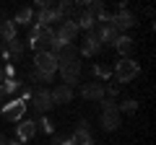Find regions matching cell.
<instances>
[{
	"mask_svg": "<svg viewBox=\"0 0 156 145\" xmlns=\"http://www.w3.org/2000/svg\"><path fill=\"white\" fill-rule=\"evenodd\" d=\"M31 80H42V83H52L55 80V75H47V72H31Z\"/></svg>",
	"mask_w": 156,
	"mask_h": 145,
	"instance_id": "cell-24",
	"label": "cell"
},
{
	"mask_svg": "<svg viewBox=\"0 0 156 145\" xmlns=\"http://www.w3.org/2000/svg\"><path fill=\"white\" fill-rule=\"evenodd\" d=\"M57 70H60V75H62V86H68V88H73V86L78 83V78H81V62L78 60L62 62V65H57Z\"/></svg>",
	"mask_w": 156,
	"mask_h": 145,
	"instance_id": "cell-3",
	"label": "cell"
},
{
	"mask_svg": "<svg viewBox=\"0 0 156 145\" xmlns=\"http://www.w3.org/2000/svg\"><path fill=\"white\" fill-rule=\"evenodd\" d=\"M39 127H42V130H44V132H50V135H55V127H52V122H50V117H47V114H44V117H42V119H39Z\"/></svg>",
	"mask_w": 156,
	"mask_h": 145,
	"instance_id": "cell-23",
	"label": "cell"
},
{
	"mask_svg": "<svg viewBox=\"0 0 156 145\" xmlns=\"http://www.w3.org/2000/svg\"><path fill=\"white\" fill-rule=\"evenodd\" d=\"M99 49H101V44H99V39L94 36V31H86L83 39H81V55L83 57H94Z\"/></svg>",
	"mask_w": 156,
	"mask_h": 145,
	"instance_id": "cell-8",
	"label": "cell"
},
{
	"mask_svg": "<svg viewBox=\"0 0 156 145\" xmlns=\"http://www.w3.org/2000/svg\"><path fill=\"white\" fill-rule=\"evenodd\" d=\"M94 75L96 78H101V80H107L112 75V67H104V65H94Z\"/></svg>",
	"mask_w": 156,
	"mask_h": 145,
	"instance_id": "cell-21",
	"label": "cell"
},
{
	"mask_svg": "<svg viewBox=\"0 0 156 145\" xmlns=\"http://www.w3.org/2000/svg\"><path fill=\"white\" fill-rule=\"evenodd\" d=\"M78 36V23L73 21H60L57 23V31H55V39L62 42V44H73V39Z\"/></svg>",
	"mask_w": 156,
	"mask_h": 145,
	"instance_id": "cell-7",
	"label": "cell"
},
{
	"mask_svg": "<svg viewBox=\"0 0 156 145\" xmlns=\"http://www.w3.org/2000/svg\"><path fill=\"white\" fill-rule=\"evenodd\" d=\"M34 70L37 72H47V75H55L57 72V60L52 52H34Z\"/></svg>",
	"mask_w": 156,
	"mask_h": 145,
	"instance_id": "cell-2",
	"label": "cell"
},
{
	"mask_svg": "<svg viewBox=\"0 0 156 145\" xmlns=\"http://www.w3.org/2000/svg\"><path fill=\"white\" fill-rule=\"evenodd\" d=\"M52 145H73V137H65V135H52Z\"/></svg>",
	"mask_w": 156,
	"mask_h": 145,
	"instance_id": "cell-25",
	"label": "cell"
},
{
	"mask_svg": "<svg viewBox=\"0 0 156 145\" xmlns=\"http://www.w3.org/2000/svg\"><path fill=\"white\" fill-rule=\"evenodd\" d=\"M117 112L120 114H135L138 112V101L128 99V101H122V104H117Z\"/></svg>",
	"mask_w": 156,
	"mask_h": 145,
	"instance_id": "cell-20",
	"label": "cell"
},
{
	"mask_svg": "<svg viewBox=\"0 0 156 145\" xmlns=\"http://www.w3.org/2000/svg\"><path fill=\"white\" fill-rule=\"evenodd\" d=\"M3 101H5V91H3V86H0V106H3Z\"/></svg>",
	"mask_w": 156,
	"mask_h": 145,
	"instance_id": "cell-28",
	"label": "cell"
},
{
	"mask_svg": "<svg viewBox=\"0 0 156 145\" xmlns=\"http://www.w3.org/2000/svg\"><path fill=\"white\" fill-rule=\"evenodd\" d=\"M52 21H60V16H57V11H55V3H47L44 8H39L37 23H39V26H50Z\"/></svg>",
	"mask_w": 156,
	"mask_h": 145,
	"instance_id": "cell-11",
	"label": "cell"
},
{
	"mask_svg": "<svg viewBox=\"0 0 156 145\" xmlns=\"http://www.w3.org/2000/svg\"><path fill=\"white\" fill-rule=\"evenodd\" d=\"M0 47H3V42H0Z\"/></svg>",
	"mask_w": 156,
	"mask_h": 145,
	"instance_id": "cell-29",
	"label": "cell"
},
{
	"mask_svg": "<svg viewBox=\"0 0 156 145\" xmlns=\"http://www.w3.org/2000/svg\"><path fill=\"white\" fill-rule=\"evenodd\" d=\"M112 47H115V49L120 52V55H122V57H128L130 52L135 49V44H133V39H130L128 34H120V36H117V42H115V44H112Z\"/></svg>",
	"mask_w": 156,
	"mask_h": 145,
	"instance_id": "cell-16",
	"label": "cell"
},
{
	"mask_svg": "<svg viewBox=\"0 0 156 145\" xmlns=\"http://www.w3.org/2000/svg\"><path fill=\"white\" fill-rule=\"evenodd\" d=\"M3 75H5V78H16V67H13L11 62H8V65H5V70H3Z\"/></svg>",
	"mask_w": 156,
	"mask_h": 145,
	"instance_id": "cell-26",
	"label": "cell"
},
{
	"mask_svg": "<svg viewBox=\"0 0 156 145\" xmlns=\"http://www.w3.org/2000/svg\"><path fill=\"white\" fill-rule=\"evenodd\" d=\"M78 130H91V124H89V119H81V122H78Z\"/></svg>",
	"mask_w": 156,
	"mask_h": 145,
	"instance_id": "cell-27",
	"label": "cell"
},
{
	"mask_svg": "<svg viewBox=\"0 0 156 145\" xmlns=\"http://www.w3.org/2000/svg\"><path fill=\"white\" fill-rule=\"evenodd\" d=\"M31 21H34V11H31V8H21V11L16 13V18H13L16 26H29Z\"/></svg>",
	"mask_w": 156,
	"mask_h": 145,
	"instance_id": "cell-18",
	"label": "cell"
},
{
	"mask_svg": "<svg viewBox=\"0 0 156 145\" xmlns=\"http://www.w3.org/2000/svg\"><path fill=\"white\" fill-rule=\"evenodd\" d=\"M16 39V23L13 21H8L5 16H0V42H13Z\"/></svg>",
	"mask_w": 156,
	"mask_h": 145,
	"instance_id": "cell-14",
	"label": "cell"
},
{
	"mask_svg": "<svg viewBox=\"0 0 156 145\" xmlns=\"http://www.w3.org/2000/svg\"><path fill=\"white\" fill-rule=\"evenodd\" d=\"M50 96H52V104H70L73 101V88H68V86H55V88L50 91Z\"/></svg>",
	"mask_w": 156,
	"mask_h": 145,
	"instance_id": "cell-12",
	"label": "cell"
},
{
	"mask_svg": "<svg viewBox=\"0 0 156 145\" xmlns=\"http://www.w3.org/2000/svg\"><path fill=\"white\" fill-rule=\"evenodd\" d=\"M23 49H26V47H23V42L18 39V36H16L13 42H8V44H5V52H3V60H5V62H11L13 57L18 60V57L23 55Z\"/></svg>",
	"mask_w": 156,
	"mask_h": 145,
	"instance_id": "cell-13",
	"label": "cell"
},
{
	"mask_svg": "<svg viewBox=\"0 0 156 145\" xmlns=\"http://www.w3.org/2000/svg\"><path fill=\"white\" fill-rule=\"evenodd\" d=\"M23 114H26V104H23L21 99H11L8 104H3V119L5 122H21Z\"/></svg>",
	"mask_w": 156,
	"mask_h": 145,
	"instance_id": "cell-4",
	"label": "cell"
},
{
	"mask_svg": "<svg viewBox=\"0 0 156 145\" xmlns=\"http://www.w3.org/2000/svg\"><path fill=\"white\" fill-rule=\"evenodd\" d=\"M31 106L37 109V114H42V117H44L52 106H55V104H52V96H50V88L34 91V93H31Z\"/></svg>",
	"mask_w": 156,
	"mask_h": 145,
	"instance_id": "cell-6",
	"label": "cell"
},
{
	"mask_svg": "<svg viewBox=\"0 0 156 145\" xmlns=\"http://www.w3.org/2000/svg\"><path fill=\"white\" fill-rule=\"evenodd\" d=\"M112 23H115L117 31H128V29L135 26V13H130L128 8L120 3V5H117V13L112 16Z\"/></svg>",
	"mask_w": 156,
	"mask_h": 145,
	"instance_id": "cell-5",
	"label": "cell"
},
{
	"mask_svg": "<svg viewBox=\"0 0 156 145\" xmlns=\"http://www.w3.org/2000/svg\"><path fill=\"white\" fill-rule=\"evenodd\" d=\"M0 86H3V91H5V96H13V93H18V91L23 88V83H21V80H16V78H5Z\"/></svg>",
	"mask_w": 156,
	"mask_h": 145,
	"instance_id": "cell-19",
	"label": "cell"
},
{
	"mask_svg": "<svg viewBox=\"0 0 156 145\" xmlns=\"http://www.w3.org/2000/svg\"><path fill=\"white\" fill-rule=\"evenodd\" d=\"M99 104H101V112H115V109H117V101L115 99H107V96L99 101Z\"/></svg>",
	"mask_w": 156,
	"mask_h": 145,
	"instance_id": "cell-22",
	"label": "cell"
},
{
	"mask_svg": "<svg viewBox=\"0 0 156 145\" xmlns=\"http://www.w3.org/2000/svg\"><path fill=\"white\" fill-rule=\"evenodd\" d=\"M112 72H115V78H117V86H122V83H130L140 72V65L135 60H130V57H120L115 62V70Z\"/></svg>",
	"mask_w": 156,
	"mask_h": 145,
	"instance_id": "cell-1",
	"label": "cell"
},
{
	"mask_svg": "<svg viewBox=\"0 0 156 145\" xmlns=\"http://www.w3.org/2000/svg\"><path fill=\"white\" fill-rule=\"evenodd\" d=\"M81 96L89 101H101L104 99V86L101 83H83L81 86Z\"/></svg>",
	"mask_w": 156,
	"mask_h": 145,
	"instance_id": "cell-10",
	"label": "cell"
},
{
	"mask_svg": "<svg viewBox=\"0 0 156 145\" xmlns=\"http://www.w3.org/2000/svg\"><path fill=\"white\" fill-rule=\"evenodd\" d=\"M99 124H101V130H107V132H112V130H117L120 127V112H101V119H99Z\"/></svg>",
	"mask_w": 156,
	"mask_h": 145,
	"instance_id": "cell-15",
	"label": "cell"
},
{
	"mask_svg": "<svg viewBox=\"0 0 156 145\" xmlns=\"http://www.w3.org/2000/svg\"><path fill=\"white\" fill-rule=\"evenodd\" d=\"M34 135H37V122H34V119H21V122L16 124V137L21 140V143H29Z\"/></svg>",
	"mask_w": 156,
	"mask_h": 145,
	"instance_id": "cell-9",
	"label": "cell"
},
{
	"mask_svg": "<svg viewBox=\"0 0 156 145\" xmlns=\"http://www.w3.org/2000/svg\"><path fill=\"white\" fill-rule=\"evenodd\" d=\"M70 137H73V145H94V135H91V130H76Z\"/></svg>",
	"mask_w": 156,
	"mask_h": 145,
	"instance_id": "cell-17",
	"label": "cell"
}]
</instances>
